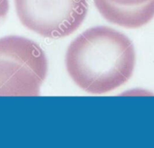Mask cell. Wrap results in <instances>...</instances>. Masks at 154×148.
I'll list each match as a JSON object with an SVG mask.
<instances>
[{"label": "cell", "mask_w": 154, "mask_h": 148, "mask_svg": "<svg viewBox=\"0 0 154 148\" xmlns=\"http://www.w3.org/2000/svg\"><path fill=\"white\" fill-rule=\"evenodd\" d=\"M136 57L133 42L106 26L88 29L69 46L65 65L73 82L91 94L110 93L132 77Z\"/></svg>", "instance_id": "obj_1"}, {"label": "cell", "mask_w": 154, "mask_h": 148, "mask_svg": "<svg viewBox=\"0 0 154 148\" xmlns=\"http://www.w3.org/2000/svg\"><path fill=\"white\" fill-rule=\"evenodd\" d=\"M48 72L43 49L20 36L0 39V96H38Z\"/></svg>", "instance_id": "obj_2"}, {"label": "cell", "mask_w": 154, "mask_h": 148, "mask_svg": "<svg viewBox=\"0 0 154 148\" xmlns=\"http://www.w3.org/2000/svg\"><path fill=\"white\" fill-rule=\"evenodd\" d=\"M16 13L28 30L50 39L68 37L84 22L87 0H14Z\"/></svg>", "instance_id": "obj_3"}, {"label": "cell", "mask_w": 154, "mask_h": 148, "mask_svg": "<svg viewBox=\"0 0 154 148\" xmlns=\"http://www.w3.org/2000/svg\"><path fill=\"white\" fill-rule=\"evenodd\" d=\"M102 16L127 29H138L154 18V0H94Z\"/></svg>", "instance_id": "obj_4"}, {"label": "cell", "mask_w": 154, "mask_h": 148, "mask_svg": "<svg viewBox=\"0 0 154 148\" xmlns=\"http://www.w3.org/2000/svg\"><path fill=\"white\" fill-rule=\"evenodd\" d=\"M9 10V1L0 0V22L4 21L8 13Z\"/></svg>", "instance_id": "obj_5"}]
</instances>
